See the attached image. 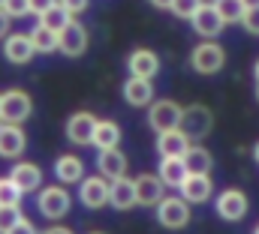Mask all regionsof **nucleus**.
I'll list each match as a JSON object with an SVG mask.
<instances>
[{
	"label": "nucleus",
	"instance_id": "c756f323",
	"mask_svg": "<svg viewBox=\"0 0 259 234\" xmlns=\"http://www.w3.org/2000/svg\"><path fill=\"white\" fill-rule=\"evenodd\" d=\"M21 219V210L18 204H0V234H6L15 222Z\"/></svg>",
	"mask_w": 259,
	"mask_h": 234
},
{
	"label": "nucleus",
	"instance_id": "6ab92c4d",
	"mask_svg": "<svg viewBox=\"0 0 259 234\" xmlns=\"http://www.w3.org/2000/svg\"><path fill=\"white\" fill-rule=\"evenodd\" d=\"M187 147H190V138H187L181 129L157 132V153H160V156H184Z\"/></svg>",
	"mask_w": 259,
	"mask_h": 234
},
{
	"label": "nucleus",
	"instance_id": "1a4fd4ad",
	"mask_svg": "<svg viewBox=\"0 0 259 234\" xmlns=\"http://www.w3.org/2000/svg\"><path fill=\"white\" fill-rule=\"evenodd\" d=\"M24 147H27V135L21 123H0V156L15 159L24 153Z\"/></svg>",
	"mask_w": 259,
	"mask_h": 234
},
{
	"label": "nucleus",
	"instance_id": "473e14b6",
	"mask_svg": "<svg viewBox=\"0 0 259 234\" xmlns=\"http://www.w3.org/2000/svg\"><path fill=\"white\" fill-rule=\"evenodd\" d=\"M241 24H244V30H247V33H256V36H259V6H247V9H244Z\"/></svg>",
	"mask_w": 259,
	"mask_h": 234
},
{
	"label": "nucleus",
	"instance_id": "f8f14e48",
	"mask_svg": "<svg viewBox=\"0 0 259 234\" xmlns=\"http://www.w3.org/2000/svg\"><path fill=\"white\" fill-rule=\"evenodd\" d=\"M94 126H97V117L88 114V111H78V114H72L66 120V138L72 144L84 147V144L94 141Z\"/></svg>",
	"mask_w": 259,
	"mask_h": 234
},
{
	"label": "nucleus",
	"instance_id": "0eeeda50",
	"mask_svg": "<svg viewBox=\"0 0 259 234\" xmlns=\"http://www.w3.org/2000/svg\"><path fill=\"white\" fill-rule=\"evenodd\" d=\"M58 48L64 51L66 57H81L88 51V30H84V24L69 18V24L58 33Z\"/></svg>",
	"mask_w": 259,
	"mask_h": 234
},
{
	"label": "nucleus",
	"instance_id": "a18cd8bd",
	"mask_svg": "<svg viewBox=\"0 0 259 234\" xmlns=\"http://www.w3.org/2000/svg\"><path fill=\"white\" fill-rule=\"evenodd\" d=\"M3 3H6V0H0V6H3Z\"/></svg>",
	"mask_w": 259,
	"mask_h": 234
},
{
	"label": "nucleus",
	"instance_id": "f257e3e1",
	"mask_svg": "<svg viewBox=\"0 0 259 234\" xmlns=\"http://www.w3.org/2000/svg\"><path fill=\"white\" fill-rule=\"evenodd\" d=\"M211 126H214V114H211L205 105L181 108V123H178V129H181L190 141H199V138L211 135Z\"/></svg>",
	"mask_w": 259,
	"mask_h": 234
},
{
	"label": "nucleus",
	"instance_id": "37998d69",
	"mask_svg": "<svg viewBox=\"0 0 259 234\" xmlns=\"http://www.w3.org/2000/svg\"><path fill=\"white\" fill-rule=\"evenodd\" d=\"M256 99H259V81H256Z\"/></svg>",
	"mask_w": 259,
	"mask_h": 234
},
{
	"label": "nucleus",
	"instance_id": "b1692460",
	"mask_svg": "<svg viewBox=\"0 0 259 234\" xmlns=\"http://www.w3.org/2000/svg\"><path fill=\"white\" fill-rule=\"evenodd\" d=\"M55 177L61 180V183H78L81 177H84V162L78 159V156H58V162H55Z\"/></svg>",
	"mask_w": 259,
	"mask_h": 234
},
{
	"label": "nucleus",
	"instance_id": "f704fd0d",
	"mask_svg": "<svg viewBox=\"0 0 259 234\" xmlns=\"http://www.w3.org/2000/svg\"><path fill=\"white\" fill-rule=\"evenodd\" d=\"M6 234H36V228H33V222H30V219H24V216H21V219H18V222H15Z\"/></svg>",
	"mask_w": 259,
	"mask_h": 234
},
{
	"label": "nucleus",
	"instance_id": "a19ab883",
	"mask_svg": "<svg viewBox=\"0 0 259 234\" xmlns=\"http://www.w3.org/2000/svg\"><path fill=\"white\" fill-rule=\"evenodd\" d=\"M253 159L259 162V141H256V147H253Z\"/></svg>",
	"mask_w": 259,
	"mask_h": 234
},
{
	"label": "nucleus",
	"instance_id": "20e7f679",
	"mask_svg": "<svg viewBox=\"0 0 259 234\" xmlns=\"http://www.w3.org/2000/svg\"><path fill=\"white\" fill-rule=\"evenodd\" d=\"M223 63H226V51H223L214 39H205L202 45H196L193 54H190V66H193L196 72H202V75L220 72Z\"/></svg>",
	"mask_w": 259,
	"mask_h": 234
},
{
	"label": "nucleus",
	"instance_id": "412c9836",
	"mask_svg": "<svg viewBox=\"0 0 259 234\" xmlns=\"http://www.w3.org/2000/svg\"><path fill=\"white\" fill-rule=\"evenodd\" d=\"M9 177L15 180V186H18L21 192H33V189H39V183H42V171H39V165H33V162H15V168L9 171Z\"/></svg>",
	"mask_w": 259,
	"mask_h": 234
},
{
	"label": "nucleus",
	"instance_id": "6e6552de",
	"mask_svg": "<svg viewBox=\"0 0 259 234\" xmlns=\"http://www.w3.org/2000/svg\"><path fill=\"white\" fill-rule=\"evenodd\" d=\"M190 24H193L196 33H199V36H205V39L220 36V30L226 27V24H223V18H220V12L214 9V3H202V6L193 12Z\"/></svg>",
	"mask_w": 259,
	"mask_h": 234
},
{
	"label": "nucleus",
	"instance_id": "c85d7f7f",
	"mask_svg": "<svg viewBox=\"0 0 259 234\" xmlns=\"http://www.w3.org/2000/svg\"><path fill=\"white\" fill-rule=\"evenodd\" d=\"M21 195H24V192L15 186L12 177H0V204H18Z\"/></svg>",
	"mask_w": 259,
	"mask_h": 234
},
{
	"label": "nucleus",
	"instance_id": "bb28decb",
	"mask_svg": "<svg viewBox=\"0 0 259 234\" xmlns=\"http://www.w3.org/2000/svg\"><path fill=\"white\" fill-rule=\"evenodd\" d=\"M69 18H72V15L66 12L61 3H55V6H49L46 12H39V24H46V27H49V30H55V33H61V30H64L66 24H69Z\"/></svg>",
	"mask_w": 259,
	"mask_h": 234
},
{
	"label": "nucleus",
	"instance_id": "c9c22d12",
	"mask_svg": "<svg viewBox=\"0 0 259 234\" xmlns=\"http://www.w3.org/2000/svg\"><path fill=\"white\" fill-rule=\"evenodd\" d=\"M55 3H58V0H30V12L39 15V12H46L49 6H55Z\"/></svg>",
	"mask_w": 259,
	"mask_h": 234
},
{
	"label": "nucleus",
	"instance_id": "393cba45",
	"mask_svg": "<svg viewBox=\"0 0 259 234\" xmlns=\"http://www.w3.org/2000/svg\"><path fill=\"white\" fill-rule=\"evenodd\" d=\"M157 174H160V180H163L166 186H181V180L187 177V165H184L181 156H163Z\"/></svg>",
	"mask_w": 259,
	"mask_h": 234
},
{
	"label": "nucleus",
	"instance_id": "aec40b11",
	"mask_svg": "<svg viewBox=\"0 0 259 234\" xmlns=\"http://www.w3.org/2000/svg\"><path fill=\"white\" fill-rule=\"evenodd\" d=\"M97 168L106 180H115V177L127 174V156L118 150V147H109V150H100L97 156Z\"/></svg>",
	"mask_w": 259,
	"mask_h": 234
},
{
	"label": "nucleus",
	"instance_id": "5701e85b",
	"mask_svg": "<svg viewBox=\"0 0 259 234\" xmlns=\"http://www.w3.org/2000/svg\"><path fill=\"white\" fill-rule=\"evenodd\" d=\"M91 144H97L100 150L118 147V144H121V126H118L115 120H97V126H94V141H91Z\"/></svg>",
	"mask_w": 259,
	"mask_h": 234
},
{
	"label": "nucleus",
	"instance_id": "e433bc0d",
	"mask_svg": "<svg viewBox=\"0 0 259 234\" xmlns=\"http://www.w3.org/2000/svg\"><path fill=\"white\" fill-rule=\"evenodd\" d=\"M6 33H9V12L0 6V39H3Z\"/></svg>",
	"mask_w": 259,
	"mask_h": 234
},
{
	"label": "nucleus",
	"instance_id": "2eb2a0df",
	"mask_svg": "<svg viewBox=\"0 0 259 234\" xmlns=\"http://www.w3.org/2000/svg\"><path fill=\"white\" fill-rule=\"evenodd\" d=\"M109 204H112L115 210H130V207H136V183L127 180V174L115 177V180L109 183Z\"/></svg>",
	"mask_w": 259,
	"mask_h": 234
},
{
	"label": "nucleus",
	"instance_id": "4c0bfd02",
	"mask_svg": "<svg viewBox=\"0 0 259 234\" xmlns=\"http://www.w3.org/2000/svg\"><path fill=\"white\" fill-rule=\"evenodd\" d=\"M151 3H154L157 9H169V6H172V0H151Z\"/></svg>",
	"mask_w": 259,
	"mask_h": 234
},
{
	"label": "nucleus",
	"instance_id": "58836bf2",
	"mask_svg": "<svg viewBox=\"0 0 259 234\" xmlns=\"http://www.w3.org/2000/svg\"><path fill=\"white\" fill-rule=\"evenodd\" d=\"M46 234H72L69 228H64V225H58V228H49Z\"/></svg>",
	"mask_w": 259,
	"mask_h": 234
},
{
	"label": "nucleus",
	"instance_id": "ddd939ff",
	"mask_svg": "<svg viewBox=\"0 0 259 234\" xmlns=\"http://www.w3.org/2000/svg\"><path fill=\"white\" fill-rule=\"evenodd\" d=\"M133 183H136V204H142V207H154V204L163 198L166 183L160 180V174H139Z\"/></svg>",
	"mask_w": 259,
	"mask_h": 234
},
{
	"label": "nucleus",
	"instance_id": "9b49d317",
	"mask_svg": "<svg viewBox=\"0 0 259 234\" xmlns=\"http://www.w3.org/2000/svg\"><path fill=\"white\" fill-rule=\"evenodd\" d=\"M3 57L15 66H24L33 57V42H30V33H6V42H3Z\"/></svg>",
	"mask_w": 259,
	"mask_h": 234
},
{
	"label": "nucleus",
	"instance_id": "423d86ee",
	"mask_svg": "<svg viewBox=\"0 0 259 234\" xmlns=\"http://www.w3.org/2000/svg\"><path fill=\"white\" fill-rule=\"evenodd\" d=\"M36 204H39V213L46 219H61V216L69 213V192H66L64 186H46L39 192Z\"/></svg>",
	"mask_w": 259,
	"mask_h": 234
},
{
	"label": "nucleus",
	"instance_id": "f3484780",
	"mask_svg": "<svg viewBox=\"0 0 259 234\" xmlns=\"http://www.w3.org/2000/svg\"><path fill=\"white\" fill-rule=\"evenodd\" d=\"M181 198L187 201V204H202V201H208V195H211V177L208 174H187L181 180Z\"/></svg>",
	"mask_w": 259,
	"mask_h": 234
},
{
	"label": "nucleus",
	"instance_id": "f03ea898",
	"mask_svg": "<svg viewBox=\"0 0 259 234\" xmlns=\"http://www.w3.org/2000/svg\"><path fill=\"white\" fill-rule=\"evenodd\" d=\"M30 114H33V102L24 90L0 93V120L3 123H24Z\"/></svg>",
	"mask_w": 259,
	"mask_h": 234
},
{
	"label": "nucleus",
	"instance_id": "a211bd4d",
	"mask_svg": "<svg viewBox=\"0 0 259 234\" xmlns=\"http://www.w3.org/2000/svg\"><path fill=\"white\" fill-rule=\"evenodd\" d=\"M127 66H130V75H136V78H154L160 72V57L151 48H136L130 54Z\"/></svg>",
	"mask_w": 259,
	"mask_h": 234
},
{
	"label": "nucleus",
	"instance_id": "cd10ccee",
	"mask_svg": "<svg viewBox=\"0 0 259 234\" xmlns=\"http://www.w3.org/2000/svg\"><path fill=\"white\" fill-rule=\"evenodd\" d=\"M214 9L220 12L223 24H238L244 15V3L241 0H214Z\"/></svg>",
	"mask_w": 259,
	"mask_h": 234
},
{
	"label": "nucleus",
	"instance_id": "4be33fe9",
	"mask_svg": "<svg viewBox=\"0 0 259 234\" xmlns=\"http://www.w3.org/2000/svg\"><path fill=\"white\" fill-rule=\"evenodd\" d=\"M181 159H184V165H187V174H208L211 165H214L208 147H202V144H190Z\"/></svg>",
	"mask_w": 259,
	"mask_h": 234
},
{
	"label": "nucleus",
	"instance_id": "9d476101",
	"mask_svg": "<svg viewBox=\"0 0 259 234\" xmlns=\"http://www.w3.org/2000/svg\"><path fill=\"white\" fill-rule=\"evenodd\" d=\"M78 198H81V204L91 207V210L106 207V204H109V183H106V177L103 174L100 177H81Z\"/></svg>",
	"mask_w": 259,
	"mask_h": 234
},
{
	"label": "nucleus",
	"instance_id": "ea45409f",
	"mask_svg": "<svg viewBox=\"0 0 259 234\" xmlns=\"http://www.w3.org/2000/svg\"><path fill=\"white\" fill-rule=\"evenodd\" d=\"M241 3H244V9L247 6H259V0H241Z\"/></svg>",
	"mask_w": 259,
	"mask_h": 234
},
{
	"label": "nucleus",
	"instance_id": "7c9ffc66",
	"mask_svg": "<svg viewBox=\"0 0 259 234\" xmlns=\"http://www.w3.org/2000/svg\"><path fill=\"white\" fill-rule=\"evenodd\" d=\"M202 6V0H172V12H175V18H181V21H190L193 18V12Z\"/></svg>",
	"mask_w": 259,
	"mask_h": 234
},
{
	"label": "nucleus",
	"instance_id": "79ce46f5",
	"mask_svg": "<svg viewBox=\"0 0 259 234\" xmlns=\"http://www.w3.org/2000/svg\"><path fill=\"white\" fill-rule=\"evenodd\" d=\"M253 75H256V81H259V60H256V66H253Z\"/></svg>",
	"mask_w": 259,
	"mask_h": 234
},
{
	"label": "nucleus",
	"instance_id": "2f4dec72",
	"mask_svg": "<svg viewBox=\"0 0 259 234\" xmlns=\"http://www.w3.org/2000/svg\"><path fill=\"white\" fill-rule=\"evenodd\" d=\"M3 9L9 12V18H24L30 15V0H6Z\"/></svg>",
	"mask_w": 259,
	"mask_h": 234
},
{
	"label": "nucleus",
	"instance_id": "72a5a7b5",
	"mask_svg": "<svg viewBox=\"0 0 259 234\" xmlns=\"http://www.w3.org/2000/svg\"><path fill=\"white\" fill-rule=\"evenodd\" d=\"M58 3L64 6L69 15H78V12H84V9H88V0H58Z\"/></svg>",
	"mask_w": 259,
	"mask_h": 234
},
{
	"label": "nucleus",
	"instance_id": "c03bdc74",
	"mask_svg": "<svg viewBox=\"0 0 259 234\" xmlns=\"http://www.w3.org/2000/svg\"><path fill=\"white\" fill-rule=\"evenodd\" d=\"M253 234H259V225H256V231H253Z\"/></svg>",
	"mask_w": 259,
	"mask_h": 234
},
{
	"label": "nucleus",
	"instance_id": "dca6fc26",
	"mask_svg": "<svg viewBox=\"0 0 259 234\" xmlns=\"http://www.w3.org/2000/svg\"><path fill=\"white\" fill-rule=\"evenodd\" d=\"M124 99H127L133 108L151 105V102H154V84H151V78H136V75H130L127 84H124Z\"/></svg>",
	"mask_w": 259,
	"mask_h": 234
},
{
	"label": "nucleus",
	"instance_id": "a878e982",
	"mask_svg": "<svg viewBox=\"0 0 259 234\" xmlns=\"http://www.w3.org/2000/svg\"><path fill=\"white\" fill-rule=\"evenodd\" d=\"M30 42H33V51H42V54L58 51V33L49 30L46 24H36V27L30 30Z\"/></svg>",
	"mask_w": 259,
	"mask_h": 234
},
{
	"label": "nucleus",
	"instance_id": "4468645a",
	"mask_svg": "<svg viewBox=\"0 0 259 234\" xmlns=\"http://www.w3.org/2000/svg\"><path fill=\"white\" fill-rule=\"evenodd\" d=\"M217 213L229 222H238L244 213H247V195L238 192V189H226L217 195Z\"/></svg>",
	"mask_w": 259,
	"mask_h": 234
},
{
	"label": "nucleus",
	"instance_id": "7ed1b4c3",
	"mask_svg": "<svg viewBox=\"0 0 259 234\" xmlns=\"http://www.w3.org/2000/svg\"><path fill=\"white\" fill-rule=\"evenodd\" d=\"M157 222L163 228H184L190 222V207L181 195H172V198H160L157 201Z\"/></svg>",
	"mask_w": 259,
	"mask_h": 234
},
{
	"label": "nucleus",
	"instance_id": "49530a36",
	"mask_svg": "<svg viewBox=\"0 0 259 234\" xmlns=\"http://www.w3.org/2000/svg\"><path fill=\"white\" fill-rule=\"evenodd\" d=\"M94 234H100V231H94Z\"/></svg>",
	"mask_w": 259,
	"mask_h": 234
},
{
	"label": "nucleus",
	"instance_id": "39448f33",
	"mask_svg": "<svg viewBox=\"0 0 259 234\" xmlns=\"http://www.w3.org/2000/svg\"><path fill=\"white\" fill-rule=\"evenodd\" d=\"M148 123L154 132H166V129H178L181 123V105L175 99H157L148 111Z\"/></svg>",
	"mask_w": 259,
	"mask_h": 234
}]
</instances>
